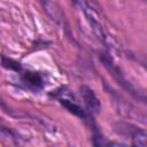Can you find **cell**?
<instances>
[{"label":"cell","instance_id":"6da1fadb","mask_svg":"<svg viewBox=\"0 0 147 147\" xmlns=\"http://www.w3.org/2000/svg\"><path fill=\"white\" fill-rule=\"evenodd\" d=\"M82 94L84 96V100H85V105L88 109V111L94 115V114H98L99 110H100V103L96 99V96L94 95L93 91H91L90 88L87 87H83L82 88Z\"/></svg>","mask_w":147,"mask_h":147}]
</instances>
